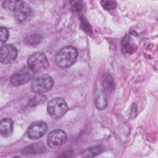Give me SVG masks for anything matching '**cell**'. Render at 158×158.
<instances>
[{"label":"cell","mask_w":158,"mask_h":158,"mask_svg":"<svg viewBox=\"0 0 158 158\" xmlns=\"http://www.w3.org/2000/svg\"><path fill=\"white\" fill-rule=\"evenodd\" d=\"M78 56V52L73 46H66L60 49L56 54V64L61 68H67L75 63Z\"/></svg>","instance_id":"cell-1"},{"label":"cell","mask_w":158,"mask_h":158,"mask_svg":"<svg viewBox=\"0 0 158 158\" xmlns=\"http://www.w3.org/2000/svg\"><path fill=\"white\" fill-rule=\"evenodd\" d=\"M28 67L35 73H39L47 69L49 67L48 60L43 52H36L27 59Z\"/></svg>","instance_id":"cell-2"},{"label":"cell","mask_w":158,"mask_h":158,"mask_svg":"<svg viewBox=\"0 0 158 158\" xmlns=\"http://www.w3.org/2000/svg\"><path fill=\"white\" fill-rule=\"evenodd\" d=\"M68 110L65 101L61 98H56L51 100L47 106L48 114L54 118H60Z\"/></svg>","instance_id":"cell-3"},{"label":"cell","mask_w":158,"mask_h":158,"mask_svg":"<svg viewBox=\"0 0 158 158\" xmlns=\"http://www.w3.org/2000/svg\"><path fill=\"white\" fill-rule=\"evenodd\" d=\"M54 81L48 75H42L35 78L31 85V91L37 94H43L49 91L53 86Z\"/></svg>","instance_id":"cell-4"},{"label":"cell","mask_w":158,"mask_h":158,"mask_svg":"<svg viewBox=\"0 0 158 158\" xmlns=\"http://www.w3.org/2000/svg\"><path fill=\"white\" fill-rule=\"evenodd\" d=\"M35 73L28 66L23 67L16 70L11 76L10 82L14 86H20L31 80L35 76Z\"/></svg>","instance_id":"cell-5"},{"label":"cell","mask_w":158,"mask_h":158,"mask_svg":"<svg viewBox=\"0 0 158 158\" xmlns=\"http://www.w3.org/2000/svg\"><path fill=\"white\" fill-rule=\"evenodd\" d=\"M48 130V125L44 121L32 123L27 130V135L31 139H37L44 135Z\"/></svg>","instance_id":"cell-6"},{"label":"cell","mask_w":158,"mask_h":158,"mask_svg":"<svg viewBox=\"0 0 158 158\" xmlns=\"http://www.w3.org/2000/svg\"><path fill=\"white\" fill-rule=\"evenodd\" d=\"M17 56V50L12 44L1 45L0 48V60L3 64H10L14 62Z\"/></svg>","instance_id":"cell-7"},{"label":"cell","mask_w":158,"mask_h":158,"mask_svg":"<svg viewBox=\"0 0 158 158\" xmlns=\"http://www.w3.org/2000/svg\"><path fill=\"white\" fill-rule=\"evenodd\" d=\"M66 133L62 130L56 129L51 131L48 135V143L51 148L61 146L67 141Z\"/></svg>","instance_id":"cell-8"},{"label":"cell","mask_w":158,"mask_h":158,"mask_svg":"<svg viewBox=\"0 0 158 158\" xmlns=\"http://www.w3.org/2000/svg\"><path fill=\"white\" fill-rule=\"evenodd\" d=\"M121 48L123 53L125 54H131L136 49V44L130 36H126L122 40Z\"/></svg>","instance_id":"cell-9"},{"label":"cell","mask_w":158,"mask_h":158,"mask_svg":"<svg viewBox=\"0 0 158 158\" xmlns=\"http://www.w3.org/2000/svg\"><path fill=\"white\" fill-rule=\"evenodd\" d=\"M32 15V10L25 4L15 12V17L19 22H24L30 19Z\"/></svg>","instance_id":"cell-10"},{"label":"cell","mask_w":158,"mask_h":158,"mask_svg":"<svg viewBox=\"0 0 158 158\" xmlns=\"http://www.w3.org/2000/svg\"><path fill=\"white\" fill-rule=\"evenodd\" d=\"M101 84L105 90L112 91L114 89V81L112 77L108 73H104L101 78Z\"/></svg>","instance_id":"cell-11"},{"label":"cell","mask_w":158,"mask_h":158,"mask_svg":"<svg viewBox=\"0 0 158 158\" xmlns=\"http://www.w3.org/2000/svg\"><path fill=\"white\" fill-rule=\"evenodd\" d=\"M13 130V122L8 118L1 120L0 122V132L4 136H9Z\"/></svg>","instance_id":"cell-12"},{"label":"cell","mask_w":158,"mask_h":158,"mask_svg":"<svg viewBox=\"0 0 158 158\" xmlns=\"http://www.w3.org/2000/svg\"><path fill=\"white\" fill-rule=\"evenodd\" d=\"M95 106L99 110H104L107 106V97L104 91H99L94 100Z\"/></svg>","instance_id":"cell-13"},{"label":"cell","mask_w":158,"mask_h":158,"mask_svg":"<svg viewBox=\"0 0 158 158\" xmlns=\"http://www.w3.org/2000/svg\"><path fill=\"white\" fill-rule=\"evenodd\" d=\"M25 2L22 1H15V0H7L2 1V7L8 10H12L16 12L20 9L24 4Z\"/></svg>","instance_id":"cell-14"},{"label":"cell","mask_w":158,"mask_h":158,"mask_svg":"<svg viewBox=\"0 0 158 158\" xmlns=\"http://www.w3.org/2000/svg\"><path fill=\"white\" fill-rule=\"evenodd\" d=\"M44 146L42 143H35L33 144H31L26 148H25L22 152L25 154H35L38 153H41L43 152L44 149Z\"/></svg>","instance_id":"cell-15"},{"label":"cell","mask_w":158,"mask_h":158,"mask_svg":"<svg viewBox=\"0 0 158 158\" xmlns=\"http://www.w3.org/2000/svg\"><path fill=\"white\" fill-rule=\"evenodd\" d=\"M41 36L38 34H31L25 38V43L28 45L35 46L41 41Z\"/></svg>","instance_id":"cell-16"},{"label":"cell","mask_w":158,"mask_h":158,"mask_svg":"<svg viewBox=\"0 0 158 158\" xmlns=\"http://www.w3.org/2000/svg\"><path fill=\"white\" fill-rule=\"evenodd\" d=\"M104 148L103 147L101 146H94L93 148H91L86 151H85L83 152V156L84 157H94L99 154L102 151Z\"/></svg>","instance_id":"cell-17"},{"label":"cell","mask_w":158,"mask_h":158,"mask_svg":"<svg viewBox=\"0 0 158 158\" xmlns=\"http://www.w3.org/2000/svg\"><path fill=\"white\" fill-rule=\"evenodd\" d=\"M46 100V98L44 96L42 95V94H38L37 95L30 99L28 102V105L31 107H34L45 102Z\"/></svg>","instance_id":"cell-18"},{"label":"cell","mask_w":158,"mask_h":158,"mask_svg":"<svg viewBox=\"0 0 158 158\" xmlns=\"http://www.w3.org/2000/svg\"><path fill=\"white\" fill-rule=\"evenodd\" d=\"M101 4L103 8H104L106 10H110L115 9L117 7V2L115 1H102L101 2Z\"/></svg>","instance_id":"cell-19"},{"label":"cell","mask_w":158,"mask_h":158,"mask_svg":"<svg viewBox=\"0 0 158 158\" xmlns=\"http://www.w3.org/2000/svg\"><path fill=\"white\" fill-rule=\"evenodd\" d=\"M9 38V31L6 28L1 27V44L2 45L3 43H6Z\"/></svg>","instance_id":"cell-20"},{"label":"cell","mask_w":158,"mask_h":158,"mask_svg":"<svg viewBox=\"0 0 158 158\" xmlns=\"http://www.w3.org/2000/svg\"><path fill=\"white\" fill-rule=\"evenodd\" d=\"M81 26L83 28V30L88 33H90V32L91 31V29L90 27L89 24L88 23V22L84 19L82 18L81 19Z\"/></svg>","instance_id":"cell-21"},{"label":"cell","mask_w":158,"mask_h":158,"mask_svg":"<svg viewBox=\"0 0 158 158\" xmlns=\"http://www.w3.org/2000/svg\"><path fill=\"white\" fill-rule=\"evenodd\" d=\"M73 9L74 10V11L79 12V11H80L81 10V9L83 7V6H82V4L80 2H76V3H75L73 4Z\"/></svg>","instance_id":"cell-22"}]
</instances>
